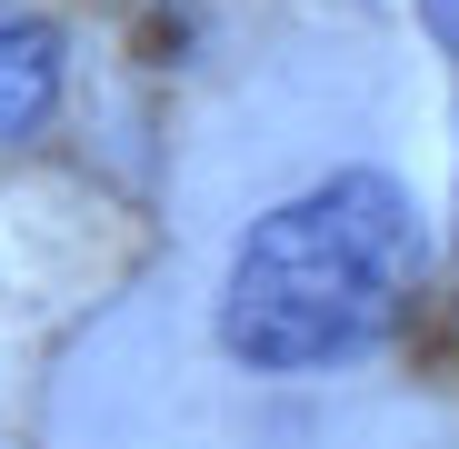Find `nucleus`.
I'll return each mask as SVG.
<instances>
[{
    "instance_id": "obj_1",
    "label": "nucleus",
    "mask_w": 459,
    "mask_h": 449,
    "mask_svg": "<svg viewBox=\"0 0 459 449\" xmlns=\"http://www.w3.org/2000/svg\"><path fill=\"white\" fill-rule=\"evenodd\" d=\"M410 280H420L410 190L379 170H340L320 190L280 200L270 220H250V240L230 250L220 340L230 359L270 369V380H310V369L359 359L410 310Z\"/></svg>"
},
{
    "instance_id": "obj_2",
    "label": "nucleus",
    "mask_w": 459,
    "mask_h": 449,
    "mask_svg": "<svg viewBox=\"0 0 459 449\" xmlns=\"http://www.w3.org/2000/svg\"><path fill=\"white\" fill-rule=\"evenodd\" d=\"M60 100V30L40 11H0V140L40 130Z\"/></svg>"
}]
</instances>
